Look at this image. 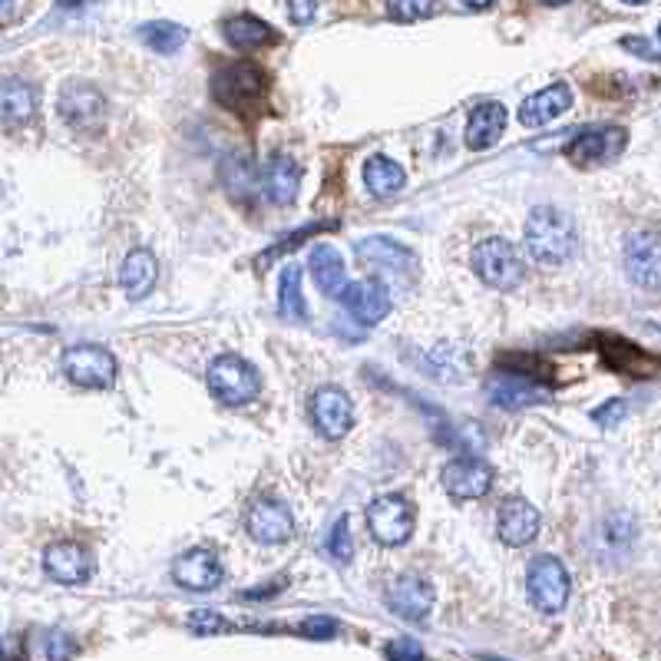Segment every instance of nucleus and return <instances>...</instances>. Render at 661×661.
<instances>
[{
    "label": "nucleus",
    "instance_id": "1",
    "mask_svg": "<svg viewBox=\"0 0 661 661\" xmlns=\"http://www.w3.org/2000/svg\"><path fill=\"white\" fill-rule=\"evenodd\" d=\"M526 248L539 265H566L579 248V232L572 215L549 209V205L533 209L526 219Z\"/></svg>",
    "mask_w": 661,
    "mask_h": 661
},
{
    "label": "nucleus",
    "instance_id": "2",
    "mask_svg": "<svg viewBox=\"0 0 661 661\" xmlns=\"http://www.w3.org/2000/svg\"><path fill=\"white\" fill-rule=\"evenodd\" d=\"M212 96L225 110L258 116L268 103V73L255 63H225V67L212 77Z\"/></svg>",
    "mask_w": 661,
    "mask_h": 661
},
{
    "label": "nucleus",
    "instance_id": "3",
    "mask_svg": "<svg viewBox=\"0 0 661 661\" xmlns=\"http://www.w3.org/2000/svg\"><path fill=\"white\" fill-rule=\"evenodd\" d=\"M209 390L215 394V400L229 407H242L248 400L258 397L262 390V377L245 357L238 354H222L209 364Z\"/></svg>",
    "mask_w": 661,
    "mask_h": 661
},
{
    "label": "nucleus",
    "instance_id": "4",
    "mask_svg": "<svg viewBox=\"0 0 661 661\" xmlns=\"http://www.w3.org/2000/svg\"><path fill=\"white\" fill-rule=\"evenodd\" d=\"M473 272L486 285L509 291L526 278V265L513 242H506V238H486V242L473 248Z\"/></svg>",
    "mask_w": 661,
    "mask_h": 661
},
{
    "label": "nucleus",
    "instance_id": "5",
    "mask_svg": "<svg viewBox=\"0 0 661 661\" xmlns=\"http://www.w3.org/2000/svg\"><path fill=\"white\" fill-rule=\"evenodd\" d=\"M417 506L407 496H384L367 506V529L381 546H400L414 536Z\"/></svg>",
    "mask_w": 661,
    "mask_h": 661
},
{
    "label": "nucleus",
    "instance_id": "6",
    "mask_svg": "<svg viewBox=\"0 0 661 661\" xmlns=\"http://www.w3.org/2000/svg\"><path fill=\"white\" fill-rule=\"evenodd\" d=\"M63 374L77 387L106 390L116 381V357L100 344H73L63 351Z\"/></svg>",
    "mask_w": 661,
    "mask_h": 661
},
{
    "label": "nucleus",
    "instance_id": "7",
    "mask_svg": "<svg viewBox=\"0 0 661 661\" xmlns=\"http://www.w3.org/2000/svg\"><path fill=\"white\" fill-rule=\"evenodd\" d=\"M526 589L539 612L556 615L566 609V602H569V572L556 556H539L533 559V566H529Z\"/></svg>",
    "mask_w": 661,
    "mask_h": 661
},
{
    "label": "nucleus",
    "instance_id": "8",
    "mask_svg": "<svg viewBox=\"0 0 661 661\" xmlns=\"http://www.w3.org/2000/svg\"><path fill=\"white\" fill-rule=\"evenodd\" d=\"M60 116L77 129V133H100L106 123V100L93 83H67L60 90Z\"/></svg>",
    "mask_w": 661,
    "mask_h": 661
},
{
    "label": "nucleus",
    "instance_id": "9",
    "mask_svg": "<svg viewBox=\"0 0 661 661\" xmlns=\"http://www.w3.org/2000/svg\"><path fill=\"white\" fill-rule=\"evenodd\" d=\"M354 255L357 262H361L364 268H371L374 275H390V278H404L417 275V255L407 252L404 245L390 242V238L377 235V238H361V242L354 245Z\"/></svg>",
    "mask_w": 661,
    "mask_h": 661
},
{
    "label": "nucleus",
    "instance_id": "10",
    "mask_svg": "<svg viewBox=\"0 0 661 661\" xmlns=\"http://www.w3.org/2000/svg\"><path fill=\"white\" fill-rule=\"evenodd\" d=\"M311 420L321 430V437L341 440L354 427V404L341 387H318L311 397Z\"/></svg>",
    "mask_w": 661,
    "mask_h": 661
},
{
    "label": "nucleus",
    "instance_id": "11",
    "mask_svg": "<svg viewBox=\"0 0 661 661\" xmlns=\"http://www.w3.org/2000/svg\"><path fill=\"white\" fill-rule=\"evenodd\" d=\"M245 529L255 543L262 546H281L295 533V516L281 500H258L245 516Z\"/></svg>",
    "mask_w": 661,
    "mask_h": 661
},
{
    "label": "nucleus",
    "instance_id": "12",
    "mask_svg": "<svg viewBox=\"0 0 661 661\" xmlns=\"http://www.w3.org/2000/svg\"><path fill=\"white\" fill-rule=\"evenodd\" d=\"M440 480H443V490H447L453 500H480V496L493 490V470L476 457L450 460L447 467H443Z\"/></svg>",
    "mask_w": 661,
    "mask_h": 661
},
{
    "label": "nucleus",
    "instance_id": "13",
    "mask_svg": "<svg viewBox=\"0 0 661 661\" xmlns=\"http://www.w3.org/2000/svg\"><path fill=\"white\" fill-rule=\"evenodd\" d=\"M384 599L390 605V612L400 615V619L424 622L433 609V585L420 576H397L387 585Z\"/></svg>",
    "mask_w": 661,
    "mask_h": 661
},
{
    "label": "nucleus",
    "instance_id": "14",
    "mask_svg": "<svg viewBox=\"0 0 661 661\" xmlns=\"http://www.w3.org/2000/svg\"><path fill=\"white\" fill-rule=\"evenodd\" d=\"M43 569H47V576L60 585H83L93 576V556L80 543L63 539V543H53L47 552H43Z\"/></svg>",
    "mask_w": 661,
    "mask_h": 661
},
{
    "label": "nucleus",
    "instance_id": "15",
    "mask_svg": "<svg viewBox=\"0 0 661 661\" xmlns=\"http://www.w3.org/2000/svg\"><path fill=\"white\" fill-rule=\"evenodd\" d=\"M628 143V133L622 126H602V129H589V133H579L576 139L566 143V156L572 162H609L615 156H622V149Z\"/></svg>",
    "mask_w": 661,
    "mask_h": 661
},
{
    "label": "nucleus",
    "instance_id": "16",
    "mask_svg": "<svg viewBox=\"0 0 661 661\" xmlns=\"http://www.w3.org/2000/svg\"><path fill=\"white\" fill-rule=\"evenodd\" d=\"M172 579L182 589L192 592H212L222 582V562L212 549H189L172 562Z\"/></svg>",
    "mask_w": 661,
    "mask_h": 661
},
{
    "label": "nucleus",
    "instance_id": "17",
    "mask_svg": "<svg viewBox=\"0 0 661 661\" xmlns=\"http://www.w3.org/2000/svg\"><path fill=\"white\" fill-rule=\"evenodd\" d=\"M658 235L655 232H638L625 242V272L638 288L658 291Z\"/></svg>",
    "mask_w": 661,
    "mask_h": 661
},
{
    "label": "nucleus",
    "instance_id": "18",
    "mask_svg": "<svg viewBox=\"0 0 661 661\" xmlns=\"http://www.w3.org/2000/svg\"><path fill=\"white\" fill-rule=\"evenodd\" d=\"M539 526H543V516L526 500H509L496 513V529L506 546H529L539 536Z\"/></svg>",
    "mask_w": 661,
    "mask_h": 661
},
{
    "label": "nucleus",
    "instance_id": "19",
    "mask_svg": "<svg viewBox=\"0 0 661 661\" xmlns=\"http://www.w3.org/2000/svg\"><path fill=\"white\" fill-rule=\"evenodd\" d=\"M344 308L361 324H381L390 314V291L381 285V281H354V285H344L341 291Z\"/></svg>",
    "mask_w": 661,
    "mask_h": 661
},
{
    "label": "nucleus",
    "instance_id": "20",
    "mask_svg": "<svg viewBox=\"0 0 661 661\" xmlns=\"http://www.w3.org/2000/svg\"><path fill=\"white\" fill-rule=\"evenodd\" d=\"M486 397H490L493 404L503 407V410H519V407H529V404L546 400V390L536 387L533 381H526V377H519V374L496 371L490 381H486Z\"/></svg>",
    "mask_w": 661,
    "mask_h": 661
},
{
    "label": "nucleus",
    "instance_id": "21",
    "mask_svg": "<svg viewBox=\"0 0 661 661\" xmlns=\"http://www.w3.org/2000/svg\"><path fill=\"white\" fill-rule=\"evenodd\" d=\"M37 106H40L37 86H30L27 80L0 83V123L24 126L37 116Z\"/></svg>",
    "mask_w": 661,
    "mask_h": 661
},
{
    "label": "nucleus",
    "instance_id": "22",
    "mask_svg": "<svg viewBox=\"0 0 661 661\" xmlns=\"http://www.w3.org/2000/svg\"><path fill=\"white\" fill-rule=\"evenodd\" d=\"M572 106V90L566 83H552L546 90H539L536 96H529L523 103V110H519V119H523V126H546L552 123L556 116H562Z\"/></svg>",
    "mask_w": 661,
    "mask_h": 661
},
{
    "label": "nucleus",
    "instance_id": "23",
    "mask_svg": "<svg viewBox=\"0 0 661 661\" xmlns=\"http://www.w3.org/2000/svg\"><path fill=\"white\" fill-rule=\"evenodd\" d=\"M119 281H123L126 295L133 298V301L146 298L149 291L156 288V281H159V262H156V255L149 252V248H136V252H129L126 262H123V268H119Z\"/></svg>",
    "mask_w": 661,
    "mask_h": 661
},
{
    "label": "nucleus",
    "instance_id": "24",
    "mask_svg": "<svg viewBox=\"0 0 661 661\" xmlns=\"http://www.w3.org/2000/svg\"><path fill=\"white\" fill-rule=\"evenodd\" d=\"M298 186H301V166L291 156H275L265 166L262 176V189L275 205H291L298 199Z\"/></svg>",
    "mask_w": 661,
    "mask_h": 661
},
{
    "label": "nucleus",
    "instance_id": "25",
    "mask_svg": "<svg viewBox=\"0 0 661 661\" xmlns=\"http://www.w3.org/2000/svg\"><path fill=\"white\" fill-rule=\"evenodd\" d=\"M506 133V110L500 103H483L470 113L467 123V146L470 149H490Z\"/></svg>",
    "mask_w": 661,
    "mask_h": 661
},
{
    "label": "nucleus",
    "instance_id": "26",
    "mask_svg": "<svg viewBox=\"0 0 661 661\" xmlns=\"http://www.w3.org/2000/svg\"><path fill=\"white\" fill-rule=\"evenodd\" d=\"M311 275L318 281V288L324 291L328 298H338L344 285H348V278H344V258L338 248L331 245H318L311 252Z\"/></svg>",
    "mask_w": 661,
    "mask_h": 661
},
{
    "label": "nucleus",
    "instance_id": "27",
    "mask_svg": "<svg viewBox=\"0 0 661 661\" xmlns=\"http://www.w3.org/2000/svg\"><path fill=\"white\" fill-rule=\"evenodd\" d=\"M225 40L232 43L235 50H258V47H268V43H275V30L265 24V20H258L252 14H238V17H229L225 20Z\"/></svg>",
    "mask_w": 661,
    "mask_h": 661
},
{
    "label": "nucleus",
    "instance_id": "28",
    "mask_svg": "<svg viewBox=\"0 0 661 661\" xmlns=\"http://www.w3.org/2000/svg\"><path fill=\"white\" fill-rule=\"evenodd\" d=\"M364 182H367V189L377 195V199H390V195H397L400 189H404L407 176L394 159L374 156V159L364 162Z\"/></svg>",
    "mask_w": 661,
    "mask_h": 661
},
{
    "label": "nucleus",
    "instance_id": "29",
    "mask_svg": "<svg viewBox=\"0 0 661 661\" xmlns=\"http://www.w3.org/2000/svg\"><path fill=\"white\" fill-rule=\"evenodd\" d=\"M427 367L437 381H463L470 371V357L463 348H457V344L443 341L427 354Z\"/></svg>",
    "mask_w": 661,
    "mask_h": 661
},
{
    "label": "nucleus",
    "instance_id": "30",
    "mask_svg": "<svg viewBox=\"0 0 661 661\" xmlns=\"http://www.w3.org/2000/svg\"><path fill=\"white\" fill-rule=\"evenodd\" d=\"M139 40L156 53H176L182 50V43L189 40V34H186V27L172 24V20H153V24L139 27Z\"/></svg>",
    "mask_w": 661,
    "mask_h": 661
},
{
    "label": "nucleus",
    "instance_id": "31",
    "mask_svg": "<svg viewBox=\"0 0 661 661\" xmlns=\"http://www.w3.org/2000/svg\"><path fill=\"white\" fill-rule=\"evenodd\" d=\"M278 311H281V318H288V321L305 318V295H301V268L298 265H288L285 272H281Z\"/></svg>",
    "mask_w": 661,
    "mask_h": 661
},
{
    "label": "nucleus",
    "instance_id": "32",
    "mask_svg": "<svg viewBox=\"0 0 661 661\" xmlns=\"http://www.w3.org/2000/svg\"><path fill=\"white\" fill-rule=\"evenodd\" d=\"M222 179H225V186H229V192L235 195V199H245V195L252 192V186H255L252 166L245 162V156H229V159H225Z\"/></svg>",
    "mask_w": 661,
    "mask_h": 661
},
{
    "label": "nucleus",
    "instance_id": "33",
    "mask_svg": "<svg viewBox=\"0 0 661 661\" xmlns=\"http://www.w3.org/2000/svg\"><path fill=\"white\" fill-rule=\"evenodd\" d=\"M328 552L338 562H351V523H348V516H341L338 523H334L331 536H328Z\"/></svg>",
    "mask_w": 661,
    "mask_h": 661
},
{
    "label": "nucleus",
    "instance_id": "34",
    "mask_svg": "<svg viewBox=\"0 0 661 661\" xmlns=\"http://www.w3.org/2000/svg\"><path fill=\"white\" fill-rule=\"evenodd\" d=\"M189 628L195 635H215V632H222V628H229L225 625V619L219 612H212V609H195L192 615H189Z\"/></svg>",
    "mask_w": 661,
    "mask_h": 661
},
{
    "label": "nucleus",
    "instance_id": "35",
    "mask_svg": "<svg viewBox=\"0 0 661 661\" xmlns=\"http://www.w3.org/2000/svg\"><path fill=\"white\" fill-rule=\"evenodd\" d=\"M43 655H47V661H73V655H77V642L63 632H53L47 638V645H43Z\"/></svg>",
    "mask_w": 661,
    "mask_h": 661
},
{
    "label": "nucleus",
    "instance_id": "36",
    "mask_svg": "<svg viewBox=\"0 0 661 661\" xmlns=\"http://www.w3.org/2000/svg\"><path fill=\"white\" fill-rule=\"evenodd\" d=\"M387 661H427L424 658V648L414 638H394L387 648H384Z\"/></svg>",
    "mask_w": 661,
    "mask_h": 661
},
{
    "label": "nucleus",
    "instance_id": "37",
    "mask_svg": "<svg viewBox=\"0 0 661 661\" xmlns=\"http://www.w3.org/2000/svg\"><path fill=\"white\" fill-rule=\"evenodd\" d=\"M301 632L308 638H334L338 635V622L328 619V615H311V619L301 622Z\"/></svg>",
    "mask_w": 661,
    "mask_h": 661
},
{
    "label": "nucleus",
    "instance_id": "38",
    "mask_svg": "<svg viewBox=\"0 0 661 661\" xmlns=\"http://www.w3.org/2000/svg\"><path fill=\"white\" fill-rule=\"evenodd\" d=\"M430 14H433L430 4H390L387 7V17H394V20H420Z\"/></svg>",
    "mask_w": 661,
    "mask_h": 661
},
{
    "label": "nucleus",
    "instance_id": "39",
    "mask_svg": "<svg viewBox=\"0 0 661 661\" xmlns=\"http://www.w3.org/2000/svg\"><path fill=\"white\" fill-rule=\"evenodd\" d=\"M622 417H625V404H622V400H609V404H605V407H599V410H595V414H592V420H595V424H602V427H612V424H619Z\"/></svg>",
    "mask_w": 661,
    "mask_h": 661
},
{
    "label": "nucleus",
    "instance_id": "40",
    "mask_svg": "<svg viewBox=\"0 0 661 661\" xmlns=\"http://www.w3.org/2000/svg\"><path fill=\"white\" fill-rule=\"evenodd\" d=\"M622 47H632V50H645V57H658V47H655V40H622Z\"/></svg>",
    "mask_w": 661,
    "mask_h": 661
},
{
    "label": "nucleus",
    "instance_id": "41",
    "mask_svg": "<svg viewBox=\"0 0 661 661\" xmlns=\"http://www.w3.org/2000/svg\"><path fill=\"white\" fill-rule=\"evenodd\" d=\"M314 10H318L314 4H291V7H288V14L295 17V20H308V17H314Z\"/></svg>",
    "mask_w": 661,
    "mask_h": 661
},
{
    "label": "nucleus",
    "instance_id": "42",
    "mask_svg": "<svg viewBox=\"0 0 661 661\" xmlns=\"http://www.w3.org/2000/svg\"><path fill=\"white\" fill-rule=\"evenodd\" d=\"M486 661H500V658H486Z\"/></svg>",
    "mask_w": 661,
    "mask_h": 661
}]
</instances>
